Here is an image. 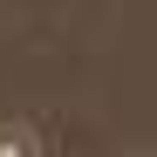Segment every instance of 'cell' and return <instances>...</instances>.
<instances>
[{"instance_id": "6da1fadb", "label": "cell", "mask_w": 157, "mask_h": 157, "mask_svg": "<svg viewBox=\"0 0 157 157\" xmlns=\"http://www.w3.org/2000/svg\"><path fill=\"white\" fill-rule=\"evenodd\" d=\"M0 157H48V144L28 116H0Z\"/></svg>"}]
</instances>
